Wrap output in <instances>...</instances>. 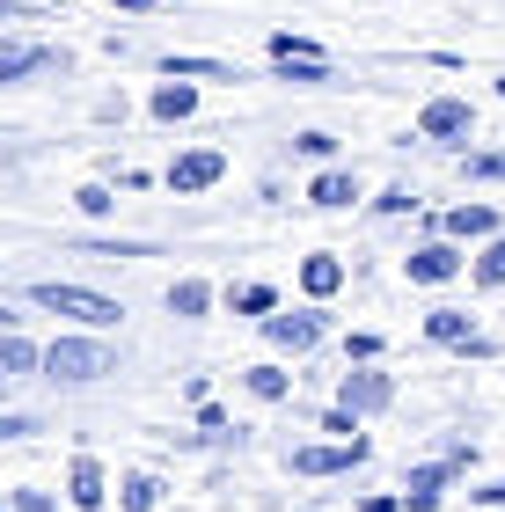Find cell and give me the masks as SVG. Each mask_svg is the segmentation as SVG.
I'll return each instance as SVG.
<instances>
[{
    "label": "cell",
    "mask_w": 505,
    "mask_h": 512,
    "mask_svg": "<svg viewBox=\"0 0 505 512\" xmlns=\"http://www.w3.org/2000/svg\"><path fill=\"white\" fill-rule=\"evenodd\" d=\"M30 300H37L44 315H66L74 330H118V322H125V308H118L110 293H96V286H66V278H37Z\"/></svg>",
    "instance_id": "6da1fadb"
},
{
    "label": "cell",
    "mask_w": 505,
    "mask_h": 512,
    "mask_svg": "<svg viewBox=\"0 0 505 512\" xmlns=\"http://www.w3.org/2000/svg\"><path fill=\"white\" fill-rule=\"evenodd\" d=\"M44 374L66 381V388H88V381H103V374H118V352L88 330V337H52L44 344Z\"/></svg>",
    "instance_id": "7a4b0ae2"
},
{
    "label": "cell",
    "mask_w": 505,
    "mask_h": 512,
    "mask_svg": "<svg viewBox=\"0 0 505 512\" xmlns=\"http://www.w3.org/2000/svg\"><path fill=\"white\" fill-rule=\"evenodd\" d=\"M403 271H410V286H454V278L469 271V256H462V242L432 235V242H418V249L403 256Z\"/></svg>",
    "instance_id": "3957f363"
},
{
    "label": "cell",
    "mask_w": 505,
    "mask_h": 512,
    "mask_svg": "<svg viewBox=\"0 0 505 512\" xmlns=\"http://www.w3.org/2000/svg\"><path fill=\"white\" fill-rule=\"evenodd\" d=\"M337 403L352 410V417H374V410H388V403H396V374H374V359H366L359 374L344 366V381H337Z\"/></svg>",
    "instance_id": "277c9868"
},
{
    "label": "cell",
    "mask_w": 505,
    "mask_h": 512,
    "mask_svg": "<svg viewBox=\"0 0 505 512\" xmlns=\"http://www.w3.org/2000/svg\"><path fill=\"white\" fill-rule=\"evenodd\" d=\"M220 176H227V154H220V147H191V154H176V161H169V191H176V198L213 191Z\"/></svg>",
    "instance_id": "5b68a950"
},
{
    "label": "cell",
    "mask_w": 505,
    "mask_h": 512,
    "mask_svg": "<svg viewBox=\"0 0 505 512\" xmlns=\"http://www.w3.org/2000/svg\"><path fill=\"white\" fill-rule=\"evenodd\" d=\"M264 337L279 344V352L301 359V352H315V344H323V308H293V315L271 308V315H264Z\"/></svg>",
    "instance_id": "8992f818"
},
{
    "label": "cell",
    "mask_w": 505,
    "mask_h": 512,
    "mask_svg": "<svg viewBox=\"0 0 505 512\" xmlns=\"http://www.w3.org/2000/svg\"><path fill=\"white\" fill-rule=\"evenodd\" d=\"M366 461V439H330V447H293V476H344Z\"/></svg>",
    "instance_id": "52a82bcc"
},
{
    "label": "cell",
    "mask_w": 505,
    "mask_h": 512,
    "mask_svg": "<svg viewBox=\"0 0 505 512\" xmlns=\"http://www.w3.org/2000/svg\"><path fill=\"white\" fill-rule=\"evenodd\" d=\"M469 132H476V110L462 96H432L418 110V139H469Z\"/></svg>",
    "instance_id": "ba28073f"
},
{
    "label": "cell",
    "mask_w": 505,
    "mask_h": 512,
    "mask_svg": "<svg viewBox=\"0 0 505 512\" xmlns=\"http://www.w3.org/2000/svg\"><path fill=\"white\" fill-rule=\"evenodd\" d=\"M66 505L74 512H103L110 505V476L96 454H74V469H66Z\"/></svg>",
    "instance_id": "9c48e42d"
},
{
    "label": "cell",
    "mask_w": 505,
    "mask_h": 512,
    "mask_svg": "<svg viewBox=\"0 0 505 512\" xmlns=\"http://www.w3.org/2000/svg\"><path fill=\"white\" fill-rule=\"evenodd\" d=\"M425 337H432V344H454V352H469V359H491V344L476 337V322H469L462 308H432V315H425Z\"/></svg>",
    "instance_id": "30bf717a"
},
{
    "label": "cell",
    "mask_w": 505,
    "mask_h": 512,
    "mask_svg": "<svg viewBox=\"0 0 505 512\" xmlns=\"http://www.w3.org/2000/svg\"><path fill=\"white\" fill-rule=\"evenodd\" d=\"M447 476H454V461H425V469H410L403 476V512H432V505H440L447 498Z\"/></svg>",
    "instance_id": "8fae6325"
},
{
    "label": "cell",
    "mask_w": 505,
    "mask_h": 512,
    "mask_svg": "<svg viewBox=\"0 0 505 512\" xmlns=\"http://www.w3.org/2000/svg\"><path fill=\"white\" fill-rule=\"evenodd\" d=\"M37 366H44V352H37V344H30V337H15V330H0V395H8L15 381H30V374H37Z\"/></svg>",
    "instance_id": "7c38bea8"
},
{
    "label": "cell",
    "mask_w": 505,
    "mask_h": 512,
    "mask_svg": "<svg viewBox=\"0 0 505 512\" xmlns=\"http://www.w3.org/2000/svg\"><path fill=\"white\" fill-rule=\"evenodd\" d=\"M147 110H154V118H162V125H183V118H191V110H198V88L183 81V74H169V81H162V88H154V96H147Z\"/></svg>",
    "instance_id": "4fadbf2b"
},
{
    "label": "cell",
    "mask_w": 505,
    "mask_h": 512,
    "mask_svg": "<svg viewBox=\"0 0 505 512\" xmlns=\"http://www.w3.org/2000/svg\"><path fill=\"white\" fill-rule=\"evenodd\" d=\"M440 227H447V242H491L498 235V213H491V205H454Z\"/></svg>",
    "instance_id": "5bb4252c"
},
{
    "label": "cell",
    "mask_w": 505,
    "mask_h": 512,
    "mask_svg": "<svg viewBox=\"0 0 505 512\" xmlns=\"http://www.w3.org/2000/svg\"><path fill=\"white\" fill-rule=\"evenodd\" d=\"M352 198H359V176L352 169H323V176L308 183V205H323V213H344Z\"/></svg>",
    "instance_id": "9a60e30c"
},
{
    "label": "cell",
    "mask_w": 505,
    "mask_h": 512,
    "mask_svg": "<svg viewBox=\"0 0 505 512\" xmlns=\"http://www.w3.org/2000/svg\"><path fill=\"white\" fill-rule=\"evenodd\" d=\"M337 286H344V264H337L330 249H315V256H301V293H308V300H330Z\"/></svg>",
    "instance_id": "2e32d148"
},
{
    "label": "cell",
    "mask_w": 505,
    "mask_h": 512,
    "mask_svg": "<svg viewBox=\"0 0 505 512\" xmlns=\"http://www.w3.org/2000/svg\"><path fill=\"white\" fill-rule=\"evenodd\" d=\"M205 308H213V286H205V278H176L169 286V315L176 322H198Z\"/></svg>",
    "instance_id": "e0dca14e"
},
{
    "label": "cell",
    "mask_w": 505,
    "mask_h": 512,
    "mask_svg": "<svg viewBox=\"0 0 505 512\" xmlns=\"http://www.w3.org/2000/svg\"><path fill=\"white\" fill-rule=\"evenodd\" d=\"M242 388L249 395H257V403H286V395H293V374H286V366H249V374H242Z\"/></svg>",
    "instance_id": "ac0fdd59"
},
{
    "label": "cell",
    "mask_w": 505,
    "mask_h": 512,
    "mask_svg": "<svg viewBox=\"0 0 505 512\" xmlns=\"http://www.w3.org/2000/svg\"><path fill=\"white\" fill-rule=\"evenodd\" d=\"M118 498H125V512H154V505H162V476L132 469V476L118 483Z\"/></svg>",
    "instance_id": "d6986e66"
},
{
    "label": "cell",
    "mask_w": 505,
    "mask_h": 512,
    "mask_svg": "<svg viewBox=\"0 0 505 512\" xmlns=\"http://www.w3.org/2000/svg\"><path fill=\"white\" fill-rule=\"evenodd\" d=\"M279 66V81H293V88H323L330 81V59H271Z\"/></svg>",
    "instance_id": "ffe728a7"
},
{
    "label": "cell",
    "mask_w": 505,
    "mask_h": 512,
    "mask_svg": "<svg viewBox=\"0 0 505 512\" xmlns=\"http://www.w3.org/2000/svg\"><path fill=\"white\" fill-rule=\"evenodd\" d=\"M469 278H476V286H505V235L484 242V256L469 264Z\"/></svg>",
    "instance_id": "44dd1931"
},
{
    "label": "cell",
    "mask_w": 505,
    "mask_h": 512,
    "mask_svg": "<svg viewBox=\"0 0 505 512\" xmlns=\"http://www.w3.org/2000/svg\"><path fill=\"white\" fill-rule=\"evenodd\" d=\"M44 59H52V52H37V44H15V52H0V81H22V74H37Z\"/></svg>",
    "instance_id": "7402d4cb"
},
{
    "label": "cell",
    "mask_w": 505,
    "mask_h": 512,
    "mask_svg": "<svg viewBox=\"0 0 505 512\" xmlns=\"http://www.w3.org/2000/svg\"><path fill=\"white\" fill-rule=\"evenodd\" d=\"M235 308H242V315H271V308H279V293H271V286H242Z\"/></svg>",
    "instance_id": "603a6c76"
},
{
    "label": "cell",
    "mask_w": 505,
    "mask_h": 512,
    "mask_svg": "<svg viewBox=\"0 0 505 512\" xmlns=\"http://www.w3.org/2000/svg\"><path fill=\"white\" fill-rule=\"evenodd\" d=\"M74 205H81V213H96V220H103V213H110V205H118V198H110L103 183H81V191H74Z\"/></svg>",
    "instance_id": "cb8c5ba5"
},
{
    "label": "cell",
    "mask_w": 505,
    "mask_h": 512,
    "mask_svg": "<svg viewBox=\"0 0 505 512\" xmlns=\"http://www.w3.org/2000/svg\"><path fill=\"white\" fill-rule=\"evenodd\" d=\"M469 176L476 183H505V154H469Z\"/></svg>",
    "instance_id": "d4e9b609"
},
{
    "label": "cell",
    "mask_w": 505,
    "mask_h": 512,
    "mask_svg": "<svg viewBox=\"0 0 505 512\" xmlns=\"http://www.w3.org/2000/svg\"><path fill=\"white\" fill-rule=\"evenodd\" d=\"M293 147H301L308 161H330V147H337V139H330V132H301V139H293Z\"/></svg>",
    "instance_id": "484cf974"
},
{
    "label": "cell",
    "mask_w": 505,
    "mask_h": 512,
    "mask_svg": "<svg viewBox=\"0 0 505 512\" xmlns=\"http://www.w3.org/2000/svg\"><path fill=\"white\" fill-rule=\"evenodd\" d=\"M344 359H359V366H366V359H381V337H374V330H359L352 344H344Z\"/></svg>",
    "instance_id": "4316f807"
},
{
    "label": "cell",
    "mask_w": 505,
    "mask_h": 512,
    "mask_svg": "<svg viewBox=\"0 0 505 512\" xmlns=\"http://www.w3.org/2000/svg\"><path fill=\"white\" fill-rule=\"evenodd\" d=\"M37 425H30V417H15V410H0V447H8V439H30Z\"/></svg>",
    "instance_id": "83f0119b"
},
{
    "label": "cell",
    "mask_w": 505,
    "mask_h": 512,
    "mask_svg": "<svg viewBox=\"0 0 505 512\" xmlns=\"http://www.w3.org/2000/svg\"><path fill=\"white\" fill-rule=\"evenodd\" d=\"M323 432H337V439H352V432H359V417H352V410H344V403H337V410L323 417Z\"/></svg>",
    "instance_id": "f1b7e54d"
},
{
    "label": "cell",
    "mask_w": 505,
    "mask_h": 512,
    "mask_svg": "<svg viewBox=\"0 0 505 512\" xmlns=\"http://www.w3.org/2000/svg\"><path fill=\"white\" fill-rule=\"evenodd\" d=\"M359 512H403V498H396V491H366Z\"/></svg>",
    "instance_id": "f546056e"
},
{
    "label": "cell",
    "mask_w": 505,
    "mask_h": 512,
    "mask_svg": "<svg viewBox=\"0 0 505 512\" xmlns=\"http://www.w3.org/2000/svg\"><path fill=\"white\" fill-rule=\"evenodd\" d=\"M374 205H381V213H410V205H418V198H410V191H403V183H396V191H381Z\"/></svg>",
    "instance_id": "4dcf8cb0"
},
{
    "label": "cell",
    "mask_w": 505,
    "mask_h": 512,
    "mask_svg": "<svg viewBox=\"0 0 505 512\" xmlns=\"http://www.w3.org/2000/svg\"><path fill=\"white\" fill-rule=\"evenodd\" d=\"M15 512H52V491H15Z\"/></svg>",
    "instance_id": "1f68e13d"
},
{
    "label": "cell",
    "mask_w": 505,
    "mask_h": 512,
    "mask_svg": "<svg viewBox=\"0 0 505 512\" xmlns=\"http://www.w3.org/2000/svg\"><path fill=\"white\" fill-rule=\"evenodd\" d=\"M125 15H154V8H169V0H118Z\"/></svg>",
    "instance_id": "d6a6232c"
},
{
    "label": "cell",
    "mask_w": 505,
    "mask_h": 512,
    "mask_svg": "<svg viewBox=\"0 0 505 512\" xmlns=\"http://www.w3.org/2000/svg\"><path fill=\"white\" fill-rule=\"evenodd\" d=\"M476 505H505V483H491V491H469Z\"/></svg>",
    "instance_id": "836d02e7"
},
{
    "label": "cell",
    "mask_w": 505,
    "mask_h": 512,
    "mask_svg": "<svg viewBox=\"0 0 505 512\" xmlns=\"http://www.w3.org/2000/svg\"><path fill=\"white\" fill-rule=\"evenodd\" d=\"M52 8H81V0H52Z\"/></svg>",
    "instance_id": "e575fe53"
},
{
    "label": "cell",
    "mask_w": 505,
    "mask_h": 512,
    "mask_svg": "<svg viewBox=\"0 0 505 512\" xmlns=\"http://www.w3.org/2000/svg\"><path fill=\"white\" fill-rule=\"evenodd\" d=\"M0 322H15V315H8V308H0Z\"/></svg>",
    "instance_id": "d590c367"
},
{
    "label": "cell",
    "mask_w": 505,
    "mask_h": 512,
    "mask_svg": "<svg viewBox=\"0 0 505 512\" xmlns=\"http://www.w3.org/2000/svg\"><path fill=\"white\" fill-rule=\"evenodd\" d=\"M498 96H505V74H498Z\"/></svg>",
    "instance_id": "8d00e7d4"
},
{
    "label": "cell",
    "mask_w": 505,
    "mask_h": 512,
    "mask_svg": "<svg viewBox=\"0 0 505 512\" xmlns=\"http://www.w3.org/2000/svg\"><path fill=\"white\" fill-rule=\"evenodd\" d=\"M0 512H15V505H0Z\"/></svg>",
    "instance_id": "74e56055"
}]
</instances>
